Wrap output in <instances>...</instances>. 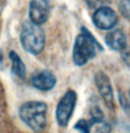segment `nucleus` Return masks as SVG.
<instances>
[{
    "mask_svg": "<svg viewBox=\"0 0 130 133\" xmlns=\"http://www.w3.org/2000/svg\"><path fill=\"white\" fill-rule=\"evenodd\" d=\"M90 113H91V118H90L88 121L91 122V124L93 126L104 122V114H103L101 108L98 104H93L92 105V108L90 110Z\"/></svg>",
    "mask_w": 130,
    "mask_h": 133,
    "instance_id": "11",
    "label": "nucleus"
},
{
    "mask_svg": "<svg viewBox=\"0 0 130 133\" xmlns=\"http://www.w3.org/2000/svg\"><path fill=\"white\" fill-rule=\"evenodd\" d=\"M106 45L115 51H122L127 47V37L120 29H112L105 36Z\"/></svg>",
    "mask_w": 130,
    "mask_h": 133,
    "instance_id": "9",
    "label": "nucleus"
},
{
    "mask_svg": "<svg viewBox=\"0 0 130 133\" xmlns=\"http://www.w3.org/2000/svg\"><path fill=\"white\" fill-rule=\"evenodd\" d=\"M121 58L127 66H130V47L127 46L121 51Z\"/></svg>",
    "mask_w": 130,
    "mask_h": 133,
    "instance_id": "14",
    "label": "nucleus"
},
{
    "mask_svg": "<svg viewBox=\"0 0 130 133\" xmlns=\"http://www.w3.org/2000/svg\"><path fill=\"white\" fill-rule=\"evenodd\" d=\"M92 127H93V125L91 124V122L85 119L78 120L74 125V129L77 130L79 133H91Z\"/></svg>",
    "mask_w": 130,
    "mask_h": 133,
    "instance_id": "12",
    "label": "nucleus"
},
{
    "mask_svg": "<svg viewBox=\"0 0 130 133\" xmlns=\"http://www.w3.org/2000/svg\"><path fill=\"white\" fill-rule=\"evenodd\" d=\"M30 82L32 87L41 91H50L57 83L56 76L48 70L39 71L32 75Z\"/></svg>",
    "mask_w": 130,
    "mask_h": 133,
    "instance_id": "8",
    "label": "nucleus"
},
{
    "mask_svg": "<svg viewBox=\"0 0 130 133\" xmlns=\"http://www.w3.org/2000/svg\"><path fill=\"white\" fill-rule=\"evenodd\" d=\"M9 57L11 61V71L12 73L17 76L20 79H25L26 78V66L23 64V62L21 61V58L18 56V54L15 51H11L9 53Z\"/></svg>",
    "mask_w": 130,
    "mask_h": 133,
    "instance_id": "10",
    "label": "nucleus"
},
{
    "mask_svg": "<svg viewBox=\"0 0 130 133\" xmlns=\"http://www.w3.org/2000/svg\"><path fill=\"white\" fill-rule=\"evenodd\" d=\"M77 101V93L73 89H68L60 98L56 108V121L59 126L66 127L74 113Z\"/></svg>",
    "mask_w": 130,
    "mask_h": 133,
    "instance_id": "4",
    "label": "nucleus"
},
{
    "mask_svg": "<svg viewBox=\"0 0 130 133\" xmlns=\"http://www.w3.org/2000/svg\"><path fill=\"white\" fill-rule=\"evenodd\" d=\"M2 65H3V56H2L1 51H0V66H2Z\"/></svg>",
    "mask_w": 130,
    "mask_h": 133,
    "instance_id": "16",
    "label": "nucleus"
},
{
    "mask_svg": "<svg viewBox=\"0 0 130 133\" xmlns=\"http://www.w3.org/2000/svg\"><path fill=\"white\" fill-rule=\"evenodd\" d=\"M50 0H31L30 3V22L41 26L45 24L50 16Z\"/></svg>",
    "mask_w": 130,
    "mask_h": 133,
    "instance_id": "7",
    "label": "nucleus"
},
{
    "mask_svg": "<svg viewBox=\"0 0 130 133\" xmlns=\"http://www.w3.org/2000/svg\"><path fill=\"white\" fill-rule=\"evenodd\" d=\"M119 10L125 18H130V0H120Z\"/></svg>",
    "mask_w": 130,
    "mask_h": 133,
    "instance_id": "13",
    "label": "nucleus"
},
{
    "mask_svg": "<svg viewBox=\"0 0 130 133\" xmlns=\"http://www.w3.org/2000/svg\"><path fill=\"white\" fill-rule=\"evenodd\" d=\"M98 49L102 51L103 47L88 30L84 27L81 28V32L76 36L72 49V61L74 65L77 66L86 65L91 59L96 57Z\"/></svg>",
    "mask_w": 130,
    "mask_h": 133,
    "instance_id": "1",
    "label": "nucleus"
},
{
    "mask_svg": "<svg viewBox=\"0 0 130 133\" xmlns=\"http://www.w3.org/2000/svg\"><path fill=\"white\" fill-rule=\"evenodd\" d=\"M129 99H130V89H129Z\"/></svg>",
    "mask_w": 130,
    "mask_h": 133,
    "instance_id": "17",
    "label": "nucleus"
},
{
    "mask_svg": "<svg viewBox=\"0 0 130 133\" xmlns=\"http://www.w3.org/2000/svg\"><path fill=\"white\" fill-rule=\"evenodd\" d=\"M93 23L100 30H112L118 23V16L113 8L109 6H101L93 15Z\"/></svg>",
    "mask_w": 130,
    "mask_h": 133,
    "instance_id": "6",
    "label": "nucleus"
},
{
    "mask_svg": "<svg viewBox=\"0 0 130 133\" xmlns=\"http://www.w3.org/2000/svg\"><path fill=\"white\" fill-rule=\"evenodd\" d=\"M98 125H99V127H98L97 133H110L111 132V126H110L108 123H106L105 121L102 122V123H100V124H98Z\"/></svg>",
    "mask_w": 130,
    "mask_h": 133,
    "instance_id": "15",
    "label": "nucleus"
},
{
    "mask_svg": "<svg viewBox=\"0 0 130 133\" xmlns=\"http://www.w3.org/2000/svg\"><path fill=\"white\" fill-rule=\"evenodd\" d=\"M47 104L43 101H29L19 109L21 121L35 132H40L47 125Z\"/></svg>",
    "mask_w": 130,
    "mask_h": 133,
    "instance_id": "2",
    "label": "nucleus"
},
{
    "mask_svg": "<svg viewBox=\"0 0 130 133\" xmlns=\"http://www.w3.org/2000/svg\"><path fill=\"white\" fill-rule=\"evenodd\" d=\"M94 80H95L96 87L98 88V91L104 101V103L106 104L108 109L113 110L115 108V99H114L113 86H112L109 76L106 73L100 71L95 74Z\"/></svg>",
    "mask_w": 130,
    "mask_h": 133,
    "instance_id": "5",
    "label": "nucleus"
},
{
    "mask_svg": "<svg viewBox=\"0 0 130 133\" xmlns=\"http://www.w3.org/2000/svg\"><path fill=\"white\" fill-rule=\"evenodd\" d=\"M20 43L23 49L31 54L41 53L45 46V33L41 26L27 22L20 32Z\"/></svg>",
    "mask_w": 130,
    "mask_h": 133,
    "instance_id": "3",
    "label": "nucleus"
}]
</instances>
